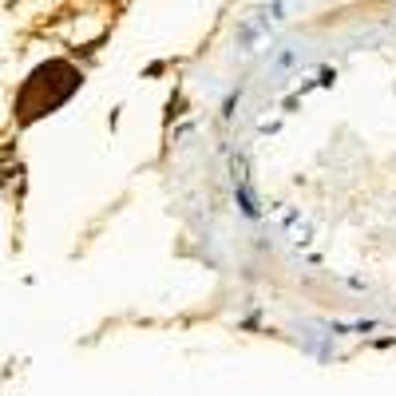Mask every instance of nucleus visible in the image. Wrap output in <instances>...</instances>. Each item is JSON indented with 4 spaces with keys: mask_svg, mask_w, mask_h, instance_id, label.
<instances>
[{
    "mask_svg": "<svg viewBox=\"0 0 396 396\" xmlns=\"http://www.w3.org/2000/svg\"><path fill=\"white\" fill-rule=\"evenodd\" d=\"M230 178H234V202L246 218H262V198L250 183V167H246V155L230 158Z\"/></svg>",
    "mask_w": 396,
    "mask_h": 396,
    "instance_id": "obj_1",
    "label": "nucleus"
},
{
    "mask_svg": "<svg viewBox=\"0 0 396 396\" xmlns=\"http://www.w3.org/2000/svg\"><path fill=\"white\" fill-rule=\"evenodd\" d=\"M262 36H266V24H262V20H246V24L238 28V44L246 48V52H253V48L262 44Z\"/></svg>",
    "mask_w": 396,
    "mask_h": 396,
    "instance_id": "obj_2",
    "label": "nucleus"
},
{
    "mask_svg": "<svg viewBox=\"0 0 396 396\" xmlns=\"http://www.w3.org/2000/svg\"><path fill=\"white\" fill-rule=\"evenodd\" d=\"M298 63H305V52H301V48H285V52L273 56V67H278V72H289V67H298Z\"/></svg>",
    "mask_w": 396,
    "mask_h": 396,
    "instance_id": "obj_3",
    "label": "nucleus"
}]
</instances>
